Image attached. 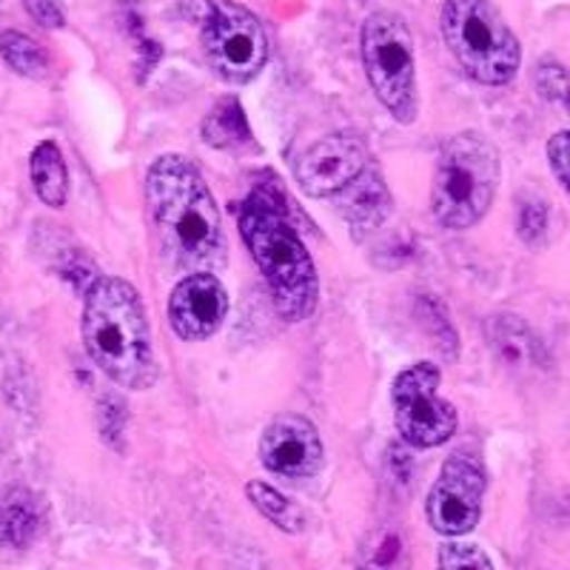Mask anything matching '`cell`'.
I'll list each match as a JSON object with an SVG mask.
<instances>
[{
	"label": "cell",
	"mask_w": 570,
	"mask_h": 570,
	"mask_svg": "<svg viewBox=\"0 0 570 570\" xmlns=\"http://www.w3.org/2000/svg\"><path fill=\"white\" fill-rule=\"evenodd\" d=\"M146 200L163 254L177 272H212L226 259L220 208L200 169L183 155H163L146 177Z\"/></svg>",
	"instance_id": "6da1fadb"
},
{
	"label": "cell",
	"mask_w": 570,
	"mask_h": 570,
	"mask_svg": "<svg viewBox=\"0 0 570 570\" xmlns=\"http://www.w3.org/2000/svg\"><path fill=\"white\" fill-rule=\"evenodd\" d=\"M43 513L32 491L20 485L0 488V544L27 548L38 539Z\"/></svg>",
	"instance_id": "5bb4252c"
},
{
	"label": "cell",
	"mask_w": 570,
	"mask_h": 570,
	"mask_svg": "<svg viewBox=\"0 0 570 570\" xmlns=\"http://www.w3.org/2000/svg\"><path fill=\"white\" fill-rule=\"evenodd\" d=\"M246 497L252 499V505L257 508V511L263 513L268 522H274L279 531H285V533H303L305 531L303 508H299L294 499L285 497V493H279L277 488L266 485V482H259V480H252L246 485Z\"/></svg>",
	"instance_id": "ac0fdd59"
},
{
	"label": "cell",
	"mask_w": 570,
	"mask_h": 570,
	"mask_svg": "<svg viewBox=\"0 0 570 570\" xmlns=\"http://www.w3.org/2000/svg\"><path fill=\"white\" fill-rule=\"evenodd\" d=\"M440 570H493L491 559L480 544L471 542H445L436 551Z\"/></svg>",
	"instance_id": "ffe728a7"
},
{
	"label": "cell",
	"mask_w": 570,
	"mask_h": 570,
	"mask_svg": "<svg viewBox=\"0 0 570 570\" xmlns=\"http://www.w3.org/2000/svg\"><path fill=\"white\" fill-rule=\"evenodd\" d=\"M440 32L468 78L505 86L517 78L522 46L493 0H445Z\"/></svg>",
	"instance_id": "5b68a950"
},
{
	"label": "cell",
	"mask_w": 570,
	"mask_h": 570,
	"mask_svg": "<svg viewBox=\"0 0 570 570\" xmlns=\"http://www.w3.org/2000/svg\"><path fill=\"white\" fill-rule=\"evenodd\" d=\"M27 9L32 12V18L38 20L40 27L46 29H60L63 27V9H60L58 0H23Z\"/></svg>",
	"instance_id": "cb8c5ba5"
},
{
	"label": "cell",
	"mask_w": 570,
	"mask_h": 570,
	"mask_svg": "<svg viewBox=\"0 0 570 570\" xmlns=\"http://www.w3.org/2000/svg\"><path fill=\"white\" fill-rule=\"evenodd\" d=\"M440 368L434 363H416L400 371L391 389L394 400L396 431L409 445L436 448L445 445L456 431V409L440 400Z\"/></svg>",
	"instance_id": "ba28073f"
},
{
	"label": "cell",
	"mask_w": 570,
	"mask_h": 570,
	"mask_svg": "<svg viewBox=\"0 0 570 570\" xmlns=\"http://www.w3.org/2000/svg\"><path fill=\"white\" fill-rule=\"evenodd\" d=\"M334 208L345 220V226L351 228V234L363 237V234H371L383 226L385 217L394 208V200H391V191L385 186V177L368 163L340 195H334Z\"/></svg>",
	"instance_id": "4fadbf2b"
},
{
	"label": "cell",
	"mask_w": 570,
	"mask_h": 570,
	"mask_svg": "<svg viewBox=\"0 0 570 570\" xmlns=\"http://www.w3.org/2000/svg\"><path fill=\"white\" fill-rule=\"evenodd\" d=\"M240 232L279 317L288 323L312 317L320 299L317 268L299 234L285 220L283 203L266 188L252 191L240 206Z\"/></svg>",
	"instance_id": "3957f363"
},
{
	"label": "cell",
	"mask_w": 570,
	"mask_h": 570,
	"mask_svg": "<svg viewBox=\"0 0 570 570\" xmlns=\"http://www.w3.org/2000/svg\"><path fill=\"white\" fill-rule=\"evenodd\" d=\"M203 140L223 151H240L243 146H252V129L240 100L223 98L212 106L203 120Z\"/></svg>",
	"instance_id": "9a60e30c"
},
{
	"label": "cell",
	"mask_w": 570,
	"mask_h": 570,
	"mask_svg": "<svg viewBox=\"0 0 570 570\" xmlns=\"http://www.w3.org/2000/svg\"><path fill=\"white\" fill-rule=\"evenodd\" d=\"M86 354L111 383L146 391L157 380L151 325L135 285L120 277H98L83 299Z\"/></svg>",
	"instance_id": "7a4b0ae2"
},
{
	"label": "cell",
	"mask_w": 570,
	"mask_h": 570,
	"mask_svg": "<svg viewBox=\"0 0 570 570\" xmlns=\"http://www.w3.org/2000/svg\"><path fill=\"white\" fill-rule=\"evenodd\" d=\"M356 570H411L409 537L394 525H383L365 537Z\"/></svg>",
	"instance_id": "2e32d148"
},
{
	"label": "cell",
	"mask_w": 570,
	"mask_h": 570,
	"mask_svg": "<svg viewBox=\"0 0 570 570\" xmlns=\"http://www.w3.org/2000/svg\"><path fill=\"white\" fill-rule=\"evenodd\" d=\"M368 166V149L354 131H334L317 140L294 166L299 188L312 197L340 195Z\"/></svg>",
	"instance_id": "30bf717a"
},
{
	"label": "cell",
	"mask_w": 570,
	"mask_h": 570,
	"mask_svg": "<svg viewBox=\"0 0 570 570\" xmlns=\"http://www.w3.org/2000/svg\"><path fill=\"white\" fill-rule=\"evenodd\" d=\"M363 66L376 100L391 111L396 124L416 120V66L414 35L405 18L389 9L371 12L363 23Z\"/></svg>",
	"instance_id": "8992f818"
},
{
	"label": "cell",
	"mask_w": 570,
	"mask_h": 570,
	"mask_svg": "<svg viewBox=\"0 0 570 570\" xmlns=\"http://www.w3.org/2000/svg\"><path fill=\"white\" fill-rule=\"evenodd\" d=\"M259 460L279 476H314L323 468V440L312 420L297 414L277 416L259 436Z\"/></svg>",
	"instance_id": "7c38bea8"
},
{
	"label": "cell",
	"mask_w": 570,
	"mask_h": 570,
	"mask_svg": "<svg viewBox=\"0 0 570 570\" xmlns=\"http://www.w3.org/2000/svg\"><path fill=\"white\" fill-rule=\"evenodd\" d=\"M499 188V151L480 131H462L442 146L431 183V208L440 226L471 228L491 208Z\"/></svg>",
	"instance_id": "277c9868"
},
{
	"label": "cell",
	"mask_w": 570,
	"mask_h": 570,
	"mask_svg": "<svg viewBox=\"0 0 570 570\" xmlns=\"http://www.w3.org/2000/svg\"><path fill=\"white\" fill-rule=\"evenodd\" d=\"M544 223H548V208H544L542 200L522 203V212H519V234H522L528 243L542 240Z\"/></svg>",
	"instance_id": "603a6c76"
},
{
	"label": "cell",
	"mask_w": 570,
	"mask_h": 570,
	"mask_svg": "<svg viewBox=\"0 0 570 570\" xmlns=\"http://www.w3.org/2000/svg\"><path fill=\"white\" fill-rule=\"evenodd\" d=\"M29 169H32V183L40 200L52 208L63 206L66 195H69V171H66L58 142H40L32 151Z\"/></svg>",
	"instance_id": "e0dca14e"
},
{
	"label": "cell",
	"mask_w": 570,
	"mask_h": 570,
	"mask_svg": "<svg viewBox=\"0 0 570 570\" xmlns=\"http://www.w3.org/2000/svg\"><path fill=\"white\" fill-rule=\"evenodd\" d=\"M539 89H542L544 98L559 100L564 104V109L570 111V71L562 69V66H553V63H544L539 69Z\"/></svg>",
	"instance_id": "44dd1931"
},
{
	"label": "cell",
	"mask_w": 570,
	"mask_h": 570,
	"mask_svg": "<svg viewBox=\"0 0 570 570\" xmlns=\"http://www.w3.org/2000/svg\"><path fill=\"white\" fill-rule=\"evenodd\" d=\"M0 55L23 78H40L49 66L43 46L35 43L29 35L23 32H3L0 35Z\"/></svg>",
	"instance_id": "d6986e66"
},
{
	"label": "cell",
	"mask_w": 570,
	"mask_h": 570,
	"mask_svg": "<svg viewBox=\"0 0 570 570\" xmlns=\"http://www.w3.org/2000/svg\"><path fill=\"white\" fill-rule=\"evenodd\" d=\"M203 49L228 83H248L268 60V35L257 14L234 0H208L203 18Z\"/></svg>",
	"instance_id": "52a82bcc"
},
{
	"label": "cell",
	"mask_w": 570,
	"mask_h": 570,
	"mask_svg": "<svg viewBox=\"0 0 570 570\" xmlns=\"http://www.w3.org/2000/svg\"><path fill=\"white\" fill-rule=\"evenodd\" d=\"M548 160H551L557 180L562 183V188L570 195V131H557L548 140Z\"/></svg>",
	"instance_id": "7402d4cb"
},
{
	"label": "cell",
	"mask_w": 570,
	"mask_h": 570,
	"mask_svg": "<svg viewBox=\"0 0 570 570\" xmlns=\"http://www.w3.org/2000/svg\"><path fill=\"white\" fill-rule=\"evenodd\" d=\"M228 314V294L212 272L188 274L169 297V323L186 343H203L220 331Z\"/></svg>",
	"instance_id": "8fae6325"
},
{
	"label": "cell",
	"mask_w": 570,
	"mask_h": 570,
	"mask_svg": "<svg viewBox=\"0 0 570 570\" xmlns=\"http://www.w3.org/2000/svg\"><path fill=\"white\" fill-rule=\"evenodd\" d=\"M485 471L465 454L448 456L428 493V522L442 537H465L476 528L485 499Z\"/></svg>",
	"instance_id": "9c48e42d"
}]
</instances>
